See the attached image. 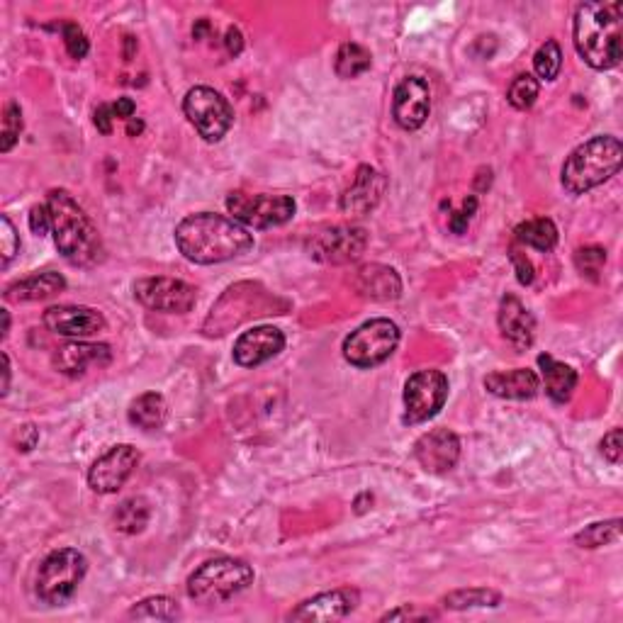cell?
Returning a JSON list of instances; mask_svg holds the SVG:
<instances>
[{
    "label": "cell",
    "instance_id": "cell-1",
    "mask_svg": "<svg viewBox=\"0 0 623 623\" xmlns=\"http://www.w3.org/2000/svg\"><path fill=\"white\" fill-rule=\"evenodd\" d=\"M176 246L190 263L215 266L254 249V234L227 215L195 212L178 222Z\"/></svg>",
    "mask_w": 623,
    "mask_h": 623
},
{
    "label": "cell",
    "instance_id": "cell-2",
    "mask_svg": "<svg viewBox=\"0 0 623 623\" xmlns=\"http://www.w3.org/2000/svg\"><path fill=\"white\" fill-rule=\"evenodd\" d=\"M623 5L616 0H589L577 5L572 37L587 66L597 71L614 69L623 54Z\"/></svg>",
    "mask_w": 623,
    "mask_h": 623
},
{
    "label": "cell",
    "instance_id": "cell-3",
    "mask_svg": "<svg viewBox=\"0 0 623 623\" xmlns=\"http://www.w3.org/2000/svg\"><path fill=\"white\" fill-rule=\"evenodd\" d=\"M47 207L52 212V237L59 254L74 266H91L98 261L103 241L74 195L66 190H49Z\"/></svg>",
    "mask_w": 623,
    "mask_h": 623
},
{
    "label": "cell",
    "instance_id": "cell-4",
    "mask_svg": "<svg viewBox=\"0 0 623 623\" xmlns=\"http://www.w3.org/2000/svg\"><path fill=\"white\" fill-rule=\"evenodd\" d=\"M623 147L619 137L599 134L587 139L565 159L560 183L570 195H585L589 190L604 185L621 171Z\"/></svg>",
    "mask_w": 623,
    "mask_h": 623
},
{
    "label": "cell",
    "instance_id": "cell-5",
    "mask_svg": "<svg viewBox=\"0 0 623 623\" xmlns=\"http://www.w3.org/2000/svg\"><path fill=\"white\" fill-rule=\"evenodd\" d=\"M254 577L256 572L246 560L222 555L202 563L188 577V597L205 606L224 604L254 585Z\"/></svg>",
    "mask_w": 623,
    "mask_h": 623
},
{
    "label": "cell",
    "instance_id": "cell-6",
    "mask_svg": "<svg viewBox=\"0 0 623 623\" xmlns=\"http://www.w3.org/2000/svg\"><path fill=\"white\" fill-rule=\"evenodd\" d=\"M88 572V560L81 550L59 548L44 558L39 565L35 592L37 599L47 606H61L69 602L81 587Z\"/></svg>",
    "mask_w": 623,
    "mask_h": 623
},
{
    "label": "cell",
    "instance_id": "cell-7",
    "mask_svg": "<svg viewBox=\"0 0 623 623\" xmlns=\"http://www.w3.org/2000/svg\"><path fill=\"white\" fill-rule=\"evenodd\" d=\"M400 346V327L392 319H370L344 341V358L356 368L383 366Z\"/></svg>",
    "mask_w": 623,
    "mask_h": 623
},
{
    "label": "cell",
    "instance_id": "cell-8",
    "mask_svg": "<svg viewBox=\"0 0 623 623\" xmlns=\"http://www.w3.org/2000/svg\"><path fill=\"white\" fill-rule=\"evenodd\" d=\"M183 112L190 125L205 142H222L234 125V110L220 91L210 86H195L185 93Z\"/></svg>",
    "mask_w": 623,
    "mask_h": 623
},
{
    "label": "cell",
    "instance_id": "cell-9",
    "mask_svg": "<svg viewBox=\"0 0 623 623\" xmlns=\"http://www.w3.org/2000/svg\"><path fill=\"white\" fill-rule=\"evenodd\" d=\"M227 210L246 229H271L293 220L295 200L290 195H251L237 190L229 193Z\"/></svg>",
    "mask_w": 623,
    "mask_h": 623
},
{
    "label": "cell",
    "instance_id": "cell-10",
    "mask_svg": "<svg viewBox=\"0 0 623 623\" xmlns=\"http://www.w3.org/2000/svg\"><path fill=\"white\" fill-rule=\"evenodd\" d=\"M448 400V378L441 370H417L404 385V424H424Z\"/></svg>",
    "mask_w": 623,
    "mask_h": 623
},
{
    "label": "cell",
    "instance_id": "cell-11",
    "mask_svg": "<svg viewBox=\"0 0 623 623\" xmlns=\"http://www.w3.org/2000/svg\"><path fill=\"white\" fill-rule=\"evenodd\" d=\"M368 246V232L363 227L351 224H336V227L322 229L307 239V254L314 261L331 263V266H344L363 256Z\"/></svg>",
    "mask_w": 623,
    "mask_h": 623
},
{
    "label": "cell",
    "instance_id": "cell-12",
    "mask_svg": "<svg viewBox=\"0 0 623 623\" xmlns=\"http://www.w3.org/2000/svg\"><path fill=\"white\" fill-rule=\"evenodd\" d=\"M134 297L142 302L144 307L156 312L168 314H185L195 307L198 302V290L185 280L176 278H142L134 283Z\"/></svg>",
    "mask_w": 623,
    "mask_h": 623
},
{
    "label": "cell",
    "instance_id": "cell-13",
    "mask_svg": "<svg viewBox=\"0 0 623 623\" xmlns=\"http://www.w3.org/2000/svg\"><path fill=\"white\" fill-rule=\"evenodd\" d=\"M139 465V453L137 448L129 446V443H120V446H112L108 453H103L93 463V468L88 470V485L98 495H112V492L120 490L122 485L132 477L134 468Z\"/></svg>",
    "mask_w": 623,
    "mask_h": 623
},
{
    "label": "cell",
    "instance_id": "cell-14",
    "mask_svg": "<svg viewBox=\"0 0 623 623\" xmlns=\"http://www.w3.org/2000/svg\"><path fill=\"white\" fill-rule=\"evenodd\" d=\"M431 112V88L422 76H407L392 93V117L402 129L414 132L424 127Z\"/></svg>",
    "mask_w": 623,
    "mask_h": 623
},
{
    "label": "cell",
    "instance_id": "cell-15",
    "mask_svg": "<svg viewBox=\"0 0 623 623\" xmlns=\"http://www.w3.org/2000/svg\"><path fill=\"white\" fill-rule=\"evenodd\" d=\"M361 602V594L353 587H339L331 589V592H322L317 597L307 599L297 606L295 611H290V621H319V623H331L341 621L356 609Z\"/></svg>",
    "mask_w": 623,
    "mask_h": 623
},
{
    "label": "cell",
    "instance_id": "cell-16",
    "mask_svg": "<svg viewBox=\"0 0 623 623\" xmlns=\"http://www.w3.org/2000/svg\"><path fill=\"white\" fill-rule=\"evenodd\" d=\"M44 327L52 334L71 336V339H88L105 329V317L93 307L83 305H56L44 312Z\"/></svg>",
    "mask_w": 623,
    "mask_h": 623
},
{
    "label": "cell",
    "instance_id": "cell-17",
    "mask_svg": "<svg viewBox=\"0 0 623 623\" xmlns=\"http://www.w3.org/2000/svg\"><path fill=\"white\" fill-rule=\"evenodd\" d=\"M387 190V178L373 166H361L356 178L341 195V212L349 217H366L380 205Z\"/></svg>",
    "mask_w": 623,
    "mask_h": 623
},
{
    "label": "cell",
    "instance_id": "cell-18",
    "mask_svg": "<svg viewBox=\"0 0 623 623\" xmlns=\"http://www.w3.org/2000/svg\"><path fill=\"white\" fill-rule=\"evenodd\" d=\"M414 458L426 473L443 475L460 460V439L448 429H434L414 443Z\"/></svg>",
    "mask_w": 623,
    "mask_h": 623
},
{
    "label": "cell",
    "instance_id": "cell-19",
    "mask_svg": "<svg viewBox=\"0 0 623 623\" xmlns=\"http://www.w3.org/2000/svg\"><path fill=\"white\" fill-rule=\"evenodd\" d=\"M285 349V334L278 327L263 324V327H254L239 336L234 344V361L241 368H256L261 363L271 361Z\"/></svg>",
    "mask_w": 623,
    "mask_h": 623
},
{
    "label": "cell",
    "instance_id": "cell-20",
    "mask_svg": "<svg viewBox=\"0 0 623 623\" xmlns=\"http://www.w3.org/2000/svg\"><path fill=\"white\" fill-rule=\"evenodd\" d=\"M112 351L108 344H88V341H71L54 353V368L69 378H81L91 368H108Z\"/></svg>",
    "mask_w": 623,
    "mask_h": 623
},
{
    "label": "cell",
    "instance_id": "cell-21",
    "mask_svg": "<svg viewBox=\"0 0 623 623\" xmlns=\"http://www.w3.org/2000/svg\"><path fill=\"white\" fill-rule=\"evenodd\" d=\"M497 324L504 339H507L516 351L531 349L533 339H536V319H533V314L526 310L524 302H521L519 297L514 295L502 297V302H499Z\"/></svg>",
    "mask_w": 623,
    "mask_h": 623
},
{
    "label": "cell",
    "instance_id": "cell-22",
    "mask_svg": "<svg viewBox=\"0 0 623 623\" xmlns=\"http://www.w3.org/2000/svg\"><path fill=\"white\" fill-rule=\"evenodd\" d=\"M353 288L358 290V295L370 297V300L390 302L402 295V280L395 268L383 266V263H370V266H363L356 273Z\"/></svg>",
    "mask_w": 623,
    "mask_h": 623
},
{
    "label": "cell",
    "instance_id": "cell-23",
    "mask_svg": "<svg viewBox=\"0 0 623 623\" xmlns=\"http://www.w3.org/2000/svg\"><path fill=\"white\" fill-rule=\"evenodd\" d=\"M485 387L502 400H531L541 390L538 375L529 368L495 370L485 378Z\"/></svg>",
    "mask_w": 623,
    "mask_h": 623
},
{
    "label": "cell",
    "instance_id": "cell-24",
    "mask_svg": "<svg viewBox=\"0 0 623 623\" xmlns=\"http://www.w3.org/2000/svg\"><path fill=\"white\" fill-rule=\"evenodd\" d=\"M64 288H66V280L61 273H54V271L35 273V275H30V278L8 285V288H5V300L8 302L49 300V297L64 293Z\"/></svg>",
    "mask_w": 623,
    "mask_h": 623
},
{
    "label": "cell",
    "instance_id": "cell-25",
    "mask_svg": "<svg viewBox=\"0 0 623 623\" xmlns=\"http://www.w3.org/2000/svg\"><path fill=\"white\" fill-rule=\"evenodd\" d=\"M538 366H541V375H543V385H546L548 397L553 402L565 404L572 397L577 387V373L565 363L555 361L553 356L548 353H541L538 356Z\"/></svg>",
    "mask_w": 623,
    "mask_h": 623
},
{
    "label": "cell",
    "instance_id": "cell-26",
    "mask_svg": "<svg viewBox=\"0 0 623 623\" xmlns=\"http://www.w3.org/2000/svg\"><path fill=\"white\" fill-rule=\"evenodd\" d=\"M168 417V404L164 395L159 392H144L137 400L129 404V422L137 429L144 431H156L166 424Z\"/></svg>",
    "mask_w": 623,
    "mask_h": 623
},
{
    "label": "cell",
    "instance_id": "cell-27",
    "mask_svg": "<svg viewBox=\"0 0 623 623\" xmlns=\"http://www.w3.org/2000/svg\"><path fill=\"white\" fill-rule=\"evenodd\" d=\"M514 234L519 244L531 246V249L541 251V254H548V251H553L558 246V227L548 217H536V220L521 222L514 229Z\"/></svg>",
    "mask_w": 623,
    "mask_h": 623
},
{
    "label": "cell",
    "instance_id": "cell-28",
    "mask_svg": "<svg viewBox=\"0 0 623 623\" xmlns=\"http://www.w3.org/2000/svg\"><path fill=\"white\" fill-rule=\"evenodd\" d=\"M112 519H115L117 531L127 533V536H137V533L147 529L151 519V507L144 497H129L115 509Z\"/></svg>",
    "mask_w": 623,
    "mask_h": 623
},
{
    "label": "cell",
    "instance_id": "cell-29",
    "mask_svg": "<svg viewBox=\"0 0 623 623\" xmlns=\"http://www.w3.org/2000/svg\"><path fill=\"white\" fill-rule=\"evenodd\" d=\"M370 64H373V56H370L366 47H361V44L356 42H344L339 47V52H336L334 71L336 76L349 81V78H358L366 74Z\"/></svg>",
    "mask_w": 623,
    "mask_h": 623
},
{
    "label": "cell",
    "instance_id": "cell-30",
    "mask_svg": "<svg viewBox=\"0 0 623 623\" xmlns=\"http://www.w3.org/2000/svg\"><path fill=\"white\" fill-rule=\"evenodd\" d=\"M446 609H487V606H499L502 602V594L495 592V589H485V587H473V589H456V592L446 594L441 599Z\"/></svg>",
    "mask_w": 623,
    "mask_h": 623
},
{
    "label": "cell",
    "instance_id": "cell-31",
    "mask_svg": "<svg viewBox=\"0 0 623 623\" xmlns=\"http://www.w3.org/2000/svg\"><path fill=\"white\" fill-rule=\"evenodd\" d=\"M129 619H156V621H176L181 619V606L171 597H149L142 599L129 609Z\"/></svg>",
    "mask_w": 623,
    "mask_h": 623
},
{
    "label": "cell",
    "instance_id": "cell-32",
    "mask_svg": "<svg viewBox=\"0 0 623 623\" xmlns=\"http://www.w3.org/2000/svg\"><path fill=\"white\" fill-rule=\"evenodd\" d=\"M621 538V519L611 521H599V524H589L587 529H582L575 536V543L580 548L594 550L602 546H611V543H619Z\"/></svg>",
    "mask_w": 623,
    "mask_h": 623
},
{
    "label": "cell",
    "instance_id": "cell-33",
    "mask_svg": "<svg viewBox=\"0 0 623 623\" xmlns=\"http://www.w3.org/2000/svg\"><path fill=\"white\" fill-rule=\"evenodd\" d=\"M533 69L541 81H555L563 69V49L555 39H548L546 44L538 47V52L533 54Z\"/></svg>",
    "mask_w": 623,
    "mask_h": 623
},
{
    "label": "cell",
    "instance_id": "cell-34",
    "mask_svg": "<svg viewBox=\"0 0 623 623\" xmlns=\"http://www.w3.org/2000/svg\"><path fill=\"white\" fill-rule=\"evenodd\" d=\"M538 93H541L538 78L531 74H521V76H516L512 81V86H509L507 100H509V105L516 110H529L538 100Z\"/></svg>",
    "mask_w": 623,
    "mask_h": 623
},
{
    "label": "cell",
    "instance_id": "cell-35",
    "mask_svg": "<svg viewBox=\"0 0 623 623\" xmlns=\"http://www.w3.org/2000/svg\"><path fill=\"white\" fill-rule=\"evenodd\" d=\"M22 132V110L15 100H10L3 110V132H0V151L8 154L15 147Z\"/></svg>",
    "mask_w": 623,
    "mask_h": 623
},
{
    "label": "cell",
    "instance_id": "cell-36",
    "mask_svg": "<svg viewBox=\"0 0 623 623\" xmlns=\"http://www.w3.org/2000/svg\"><path fill=\"white\" fill-rule=\"evenodd\" d=\"M606 263V251L602 246H582L577 249L575 254V266L585 278L589 280H599V273H602Z\"/></svg>",
    "mask_w": 623,
    "mask_h": 623
},
{
    "label": "cell",
    "instance_id": "cell-37",
    "mask_svg": "<svg viewBox=\"0 0 623 623\" xmlns=\"http://www.w3.org/2000/svg\"><path fill=\"white\" fill-rule=\"evenodd\" d=\"M64 44L71 59H83V56L88 54V49H91L86 32H83L76 22H66L64 25Z\"/></svg>",
    "mask_w": 623,
    "mask_h": 623
},
{
    "label": "cell",
    "instance_id": "cell-38",
    "mask_svg": "<svg viewBox=\"0 0 623 623\" xmlns=\"http://www.w3.org/2000/svg\"><path fill=\"white\" fill-rule=\"evenodd\" d=\"M0 254H3V266H8L10 261H13L15 254L20 251V237L18 232H15L13 222H10L8 215L0 217Z\"/></svg>",
    "mask_w": 623,
    "mask_h": 623
},
{
    "label": "cell",
    "instance_id": "cell-39",
    "mask_svg": "<svg viewBox=\"0 0 623 623\" xmlns=\"http://www.w3.org/2000/svg\"><path fill=\"white\" fill-rule=\"evenodd\" d=\"M429 621V619H439V614L436 611H429V609H417L414 604H404L400 606V609L395 611H387V614L383 616L380 621Z\"/></svg>",
    "mask_w": 623,
    "mask_h": 623
},
{
    "label": "cell",
    "instance_id": "cell-40",
    "mask_svg": "<svg viewBox=\"0 0 623 623\" xmlns=\"http://www.w3.org/2000/svg\"><path fill=\"white\" fill-rule=\"evenodd\" d=\"M475 210H477V198H473V195H470V198L463 202V207H460L458 212H451V217H448V227H451V232L453 234H463L465 229H468L470 220H473Z\"/></svg>",
    "mask_w": 623,
    "mask_h": 623
},
{
    "label": "cell",
    "instance_id": "cell-41",
    "mask_svg": "<svg viewBox=\"0 0 623 623\" xmlns=\"http://www.w3.org/2000/svg\"><path fill=\"white\" fill-rule=\"evenodd\" d=\"M602 456L609 460V463L619 465L621 458H623V431L621 429H611L609 434L604 436L602 443Z\"/></svg>",
    "mask_w": 623,
    "mask_h": 623
},
{
    "label": "cell",
    "instance_id": "cell-42",
    "mask_svg": "<svg viewBox=\"0 0 623 623\" xmlns=\"http://www.w3.org/2000/svg\"><path fill=\"white\" fill-rule=\"evenodd\" d=\"M30 229L37 237H44V234L52 232V212H49L47 202L44 205H35L30 210Z\"/></svg>",
    "mask_w": 623,
    "mask_h": 623
},
{
    "label": "cell",
    "instance_id": "cell-43",
    "mask_svg": "<svg viewBox=\"0 0 623 623\" xmlns=\"http://www.w3.org/2000/svg\"><path fill=\"white\" fill-rule=\"evenodd\" d=\"M509 258H512L514 263V271H516V278H519L521 285H531L533 278H536V271H533V263L526 258V254H521L519 249H512L509 251Z\"/></svg>",
    "mask_w": 623,
    "mask_h": 623
},
{
    "label": "cell",
    "instance_id": "cell-44",
    "mask_svg": "<svg viewBox=\"0 0 623 623\" xmlns=\"http://www.w3.org/2000/svg\"><path fill=\"white\" fill-rule=\"evenodd\" d=\"M39 441V429L35 424H22L18 431V451L30 453Z\"/></svg>",
    "mask_w": 623,
    "mask_h": 623
},
{
    "label": "cell",
    "instance_id": "cell-45",
    "mask_svg": "<svg viewBox=\"0 0 623 623\" xmlns=\"http://www.w3.org/2000/svg\"><path fill=\"white\" fill-rule=\"evenodd\" d=\"M112 120H115V115H112V105H98L93 122L100 134H112Z\"/></svg>",
    "mask_w": 623,
    "mask_h": 623
},
{
    "label": "cell",
    "instance_id": "cell-46",
    "mask_svg": "<svg viewBox=\"0 0 623 623\" xmlns=\"http://www.w3.org/2000/svg\"><path fill=\"white\" fill-rule=\"evenodd\" d=\"M224 47H227L229 56H239L244 49V35L239 32V27H229L227 35H224Z\"/></svg>",
    "mask_w": 623,
    "mask_h": 623
},
{
    "label": "cell",
    "instance_id": "cell-47",
    "mask_svg": "<svg viewBox=\"0 0 623 623\" xmlns=\"http://www.w3.org/2000/svg\"><path fill=\"white\" fill-rule=\"evenodd\" d=\"M134 112H137V105H134L132 98H117V103H112V115L120 117V120H132Z\"/></svg>",
    "mask_w": 623,
    "mask_h": 623
},
{
    "label": "cell",
    "instance_id": "cell-48",
    "mask_svg": "<svg viewBox=\"0 0 623 623\" xmlns=\"http://www.w3.org/2000/svg\"><path fill=\"white\" fill-rule=\"evenodd\" d=\"M3 397L8 395L10 392V358H8V353H3Z\"/></svg>",
    "mask_w": 623,
    "mask_h": 623
},
{
    "label": "cell",
    "instance_id": "cell-49",
    "mask_svg": "<svg viewBox=\"0 0 623 623\" xmlns=\"http://www.w3.org/2000/svg\"><path fill=\"white\" fill-rule=\"evenodd\" d=\"M142 129H144L142 120H134V117H132V120L127 122V134H129V137H137V134H142Z\"/></svg>",
    "mask_w": 623,
    "mask_h": 623
},
{
    "label": "cell",
    "instance_id": "cell-50",
    "mask_svg": "<svg viewBox=\"0 0 623 623\" xmlns=\"http://www.w3.org/2000/svg\"><path fill=\"white\" fill-rule=\"evenodd\" d=\"M0 314H3V339H5V336H8V331H10V312L0 310Z\"/></svg>",
    "mask_w": 623,
    "mask_h": 623
}]
</instances>
